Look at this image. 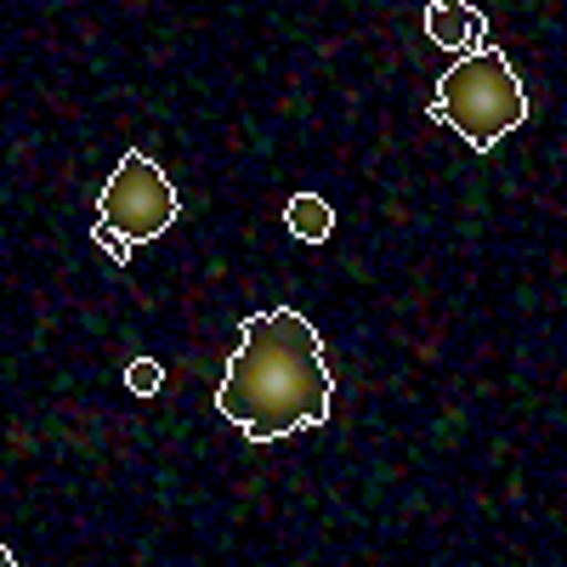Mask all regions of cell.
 <instances>
[{
  "label": "cell",
  "instance_id": "obj_1",
  "mask_svg": "<svg viewBox=\"0 0 567 567\" xmlns=\"http://www.w3.org/2000/svg\"><path fill=\"white\" fill-rule=\"evenodd\" d=\"M329 403H336V381H329L312 318L296 307L250 312L216 386L221 420L250 443H278L307 432V425H323Z\"/></svg>",
  "mask_w": 567,
  "mask_h": 567
},
{
  "label": "cell",
  "instance_id": "obj_2",
  "mask_svg": "<svg viewBox=\"0 0 567 567\" xmlns=\"http://www.w3.org/2000/svg\"><path fill=\"white\" fill-rule=\"evenodd\" d=\"M432 120L454 125L477 154H494L499 136H511L528 120V85L505 63L499 45H483L477 58H460L443 74L437 97H432Z\"/></svg>",
  "mask_w": 567,
  "mask_h": 567
},
{
  "label": "cell",
  "instance_id": "obj_3",
  "mask_svg": "<svg viewBox=\"0 0 567 567\" xmlns=\"http://www.w3.org/2000/svg\"><path fill=\"white\" fill-rule=\"evenodd\" d=\"M176 210H182L176 182L159 171V159H148V154L131 148V154L114 165V176L103 182L97 216H91V221L109 227V233H120L125 245H154V239H165V233H171Z\"/></svg>",
  "mask_w": 567,
  "mask_h": 567
},
{
  "label": "cell",
  "instance_id": "obj_4",
  "mask_svg": "<svg viewBox=\"0 0 567 567\" xmlns=\"http://www.w3.org/2000/svg\"><path fill=\"white\" fill-rule=\"evenodd\" d=\"M425 34H432L443 52H454V63L460 58H477L483 45H488L483 12L477 7H460V0H432V7H425Z\"/></svg>",
  "mask_w": 567,
  "mask_h": 567
},
{
  "label": "cell",
  "instance_id": "obj_5",
  "mask_svg": "<svg viewBox=\"0 0 567 567\" xmlns=\"http://www.w3.org/2000/svg\"><path fill=\"white\" fill-rule=\"evenodd\" d=\"M284 227H290V239H301V245H323L329 233H336V205L318 199V194H296L284 205Z\"/></svg>",
  "mask_w": 567,
  "mask_h": 567
},
{
  "label": "cell",
  "instance_id": "obj_6",
  "mask_svg": "<svg viewBox=\"0 0 567 567\" xmlns=\"http://www.w3.org/2000/svg\"><path fill=\"white\" fill-rule=\"evenodd\" d=\"M159 381H165V363H159V358H136V363L125 369V386H131L136 398H154Z\"/></svg>",
  "mask_w": 567,
  "mask_h": 567
},
{
  "label": "cell",
  "instance_id": "obj_7",
  "mask_svg": "<svg viewBox=\"0 0 567 567\" xmlns=\"http://www.w3.org/2000/svg\"><path fill=\"white\" fill-rule=\"evenodd\" d=\"M91 239H97V245H103V250H109L120 267H125V261H131V250H136V245H125L120 233H109V227H97V221H91Z\"/></svg>",
  "mask_w": 567,
  "mask_h": 567
},
{
  "label": "cell",
  "instance_id": "obj_8",
  "mask_svg": "<svg viewBox=\"0 0 567 567\" xmlns=\"http://www.w3.org/2000/svg\"><path fill=\"white\" fill-rule=\"evenodd\" d=\"M0 567H18V556H12L7 545H0Z\"/></svg>",
  "mask_w": 567,
  "mask_h": 567
}]
</instances>
